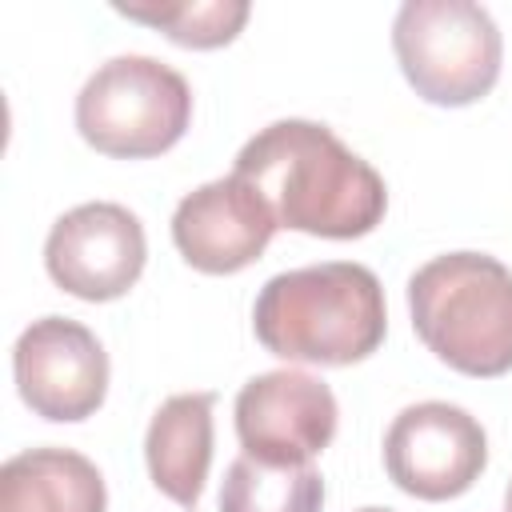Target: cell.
<instances>
[{"mask_svg":"<svg viewBox=\"0 0 512 512\" xmlns=\"http://www.w3.org/2000/svg\"><path fill=\"white\" fill-rule=\"evenodd\" d=\"M232 172L268 200L280 228L324 240L368 236L388 208L380 172L316 120H276L260 128L240 148Z\"/></svg>","mask_w":512,"mask_h":512,"instance_id":"1","label":"cell"},{"mask_svg":"<svg viewBox=\"0 0 512 512\" xmlns=\"http://www.w3.org/2000/svg\"><path fill=\"white\" fill-rule=\"evenodd\" d=\"M252 328L256 340L288 364L344 368L384 344V288L372 268L352 260L292 268L260 288Z\"/></svg>","mask_w":512,"mask_h":512,"instance_id":"2","label":"cell"},{"mask_svg":"<svg viewBox=\"0 0 512 512\" xmlns=\"http://www.w3.org/2000/svg\"><path fill=\"white\" fill-rule=\"evenodd\" d=\"M408 312L424 348L464 376L512 368V272L488 252H444L408 280Z\"/></svg>","mask_w":512,"mask_h":512,"instance_id":"3","label":"cell"},{"mask_svg":"<svg viewBox=\"0 0 512 512\" xmlns=\"http://www.w3.org/2000/svg\"><path fill=\"white\" fill-rule=\"evenodd\" d=\"M392 48L412 92L440 108H464L500 80L504 40L484 4L408 0L392 20Z\"/></svg>","mask_w":512,"mask_h":512,"instance_id":"4","label":"cell"},{"mask_svg":"<svg viewBox=\"0 0 512 512\" xmlns=\"http://www.w3.org/2000/svg\"><path fill=\"white\" fill-rule=\"evenodd\" d=\"M192 120L188 80L152 56L104 60L76 96V132L104 156L148 160L168 152Z\"/></svg>","mask_w":512,"mask_h":512,"instance_id":"5","label":"cell"},{"mask_svg":"<svg viewBox=\"0 0 512 512\" xmlns=\"http://www.w3.org/2000/svg\"><path fill=\"white\" fill-rule=\"evenodd\" d=\"M488 464V436L472 412L448 400H420L396 412L384 432L388 480L416 500L464 496Z\"/></svg>","mask_w":512,"mask_h":512,"instance_id":"6","label":"cell"},{"mask_svg":"<svg viewBox=\"0 0 512 512\" xmlns=\"http://www.w3.org/2000/svg\"><path fill=\"white\" fill-rule=\"evenodd\" d=\"M12 376L36 416L76 424L96 416L108 396V352L80 320L40 316L16 336Z\"/></svg>","mask_w":512,"mask_h":512,"instance_id":"7","label":"cell"},{"mask_svg":"<svg viewBox=\"0 0 512 512\" xmlns=\"http://www.w3.org/2000/svg\"><path fill=\"white\" fill-rule=\"evenodd\" d=\"M144 260L148 240L140 216L112 200L76 204L44 240V268L52 284L88 304L124 296L140 280Z\"/></svg>","mask_w":512,"mask_h":512,"instance_id":"8","label":"cell"},{"mask_svg":"<svg viewBox=\"0 0 512 512\" xmlns=\"http://www.w3.org/2000/svg\"><path fill=\"white\" fill-rule=\"evenodd\" d=\"M332 388L300 368L252 376L236 396V436L244 456L268 464H312L336 436Z\"/></svg>","mask_w":512,"mask_h":512,"instance_id":"9","label":"cell"},{"mask_svg":"<svg viewBox=\"0 0 512 512\" xmlns=\"http://www.w3.org/2000/svg\"><path fill=\"white\" fill-rule=\"evenodd\" d=\"M276 228L268 200L236 172L192 188L172 212L176 252L208 276H232L256 264Z\"/></svg>","mask_w":512,"mask_h":512,"instance_id":"10","label":"cell"},{"mask_svg":"<svg viewBox=\"0 0 512 512\" xmlns=\"http://www.w3.org/2000/svg\"><path fill=\"white\" fill-rule=\"evenodd\" d=\"M212 408L216 392H180L168 396L144 436V460L152 484L180 508H196L208 464H212Z\"/></svg>","mask_w":512,"mask_h":512,"instance_id":"11","label":"cell"},{"mask_svg":"<svg viewBox=\"0 0 512 512\" xmlns=\"http://www.w3.org/2000/svg\"><path fill=\"white\" fill-rule=\"evenodd\" d=\"M0 512H108V488L80 452L28 448L0 468Z\"/></svg>","mask_w":512,"mask_h":512,"instance_id":"12","label":"cell"},{"mask_svg":"<svg viewBox=\"0 0 512 512\" xmlns=\"http://www.w3.org/2000/svg\"><path fill=\"white\" fill-rule=\"evenodd\" d=\"M324 476L316 464H268L236 456L220 484V512H320Z\"/></svg>","mask_w":512,"mask_h":512,"instance_id":"13","label":"cell"},{"mask_svg":"<svg viewBox=\"0 0 512 512\" xmlns=\"http://www.w3.org/2000/svg\"><path fill=\"white\" fill-rule=\"evenodd\" d=\"M120 16L164 32L180 48L232 44L248 20V0H172V4H112Z\"/></svg>","mask_w":512,"mask_h":512,"instance_id":"14","label":"cell"},{"mask_svg":"<svg viewBox=\"0 0 512 512\" xmlns=\"http://www.w3.org/2000/svg\"><path fill=\"white\" fill-rule=\"evenodd\" d=\"M504 512H512V484H508V492H504Z\"/></svg>","mask_w":512,"mask_h":512,"instance_id":"15","label":"cell"},{"mask_svg":"<svg viewBox=\"0 0 512 512\" xmlns=\"http://www.w3.org/2000/svg\"><path fill=\"white\" fill-rule=\"evenodd\" d=\"M360 512H392V508H360Z\"/></svg>","mask_w":512,"mask_h":512,"instance_id":"16","label":"cell"}]
</instances>
